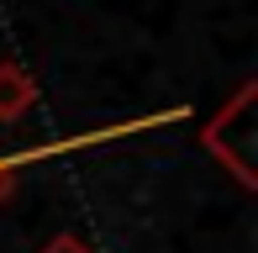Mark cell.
Wrapping results in <instances>:
<instances>
[{"label":"cell","mask_w":258,"mask_h":253,"mask_svg":"<svg viewBox=\"0 0 258 253\" xmlns=\"http://www.w3.org/2000/svg\"><path fill=\"white\" fill-rule=\"evenodd\" d=\"M253 100H258V85H242L237 95L201 126L206 153H216V164L232 169V179H237L242 190L258 185V169H253Z\"/></svg>","instance_id":"6da1fadb"},{"label":"cell","mask_w":258,"mask_h":253,"mask_svg":"<svg viewBox=\"0 0 258 253\" xmlns=\"http://www.w3.org/2000/svg\"><path fill=\"white\" fill-rule=\"evenodd\" d=\"M32 106H37V79H32V69L16 64V58H6L0 64V121L27 116Z\"/></svg>","instance_id":"7a4b0ae2"},{"label":"cell","mask_w":258,"mask_h":253,"mask_svg":"<svg viewBox=\"0 0 258 253\" xmlns=\"http://www.w3.org/2000/svg\"><path fill=\"white\" fill-rule=\"evenodd\" d=\"M42 253H95V248H90V243H79L74 232H58V237H53V243L42 248Z\"/></svg>","instance_id":"3957f363"},{"label":"cell","mask_w":258,"mask_h":253,"mask_svg":"<svg viewBox=\"0 0 258 253\" xmlns=\"http://www.w3.org/2000/svg\"><path fill=\"white\" fill-rule=\"evenodd\" d=\"M11 179H16V174H11V164H6V158H0V201H6V195H11Z\"/></svg>","instance_id":"277c9868"}]
</instances>
